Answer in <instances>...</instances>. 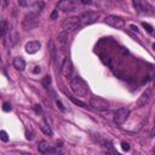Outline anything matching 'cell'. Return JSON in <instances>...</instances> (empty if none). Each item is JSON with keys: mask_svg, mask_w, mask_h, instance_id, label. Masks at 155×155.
Returning <instances> with one entry per match:
<instances>
[{"mask_svg": "<svg viewBox=\"0 0 155 155\" xmlns=\"http://www.w3.org/2000/svg\"><path fill=\"white\" fill-rule=\"evenodd\" d=\"M70 88L79 97H84V96H86L88 93V85L80 76H75L74 79H71V81H70Z\"/></svg>", "mask_w": 155, "mask_h": 155, "instance_id": "cell-1", "label": "cell"}, {"mask_svg": "<svg viewBox=\"0 0 155 155\" xmlns=\"http://www.w3.org/2000/svg\"><path fill=\"white\" fill-rule=\"evenodd\" d=\"M98 17H99V13L98 12H94V11H85V12L80 13L79 16H76V19H78V23H79V25L81 28V27L92 24L93 22L97 21Z\"/></svg>", "mask_w": 155, "mask_h": 155, "instance_id": "cell-2", "label": "cell"}, {"mask_svg": "<svg viewBox=\"0 0 155 155\" xmlns=\"http://www.w3.org/2000/svg\"><path fill=\"white\" fill-rule=\"evenodd\" d=\"M39 25V15L35 12H30L24 16L22 21V28L24 30H31Z\"/></svg>", "mask_w": 155, "mask_h": 155, "instance_id": "cell-3", "label": "cell"}, {"mask_svg": "<svg viewBox=\"0 0 155 155\" xmlns=\"http://www.w3.org/2000/svg\"><path fill=\"white\" fill-rule=\"evenodd\" d=\"M133 6H134L136 11L140 15H153L154 13L153 7L145 0H133Z\"/></svg>", "mask_w": 155, "mask_h": 155, "instance_id": "cell-4", "label": "cell"}, {"mask_svg": "<svg viewBox=\"0 0 155 155\" xmlns=\"http://www.w3.org/2000/svg\"><path fill=\"white\" fill-rule=\"evenodd\" d=\"M90 105L96 110H108L109 109V102L102 97H92L90 99Z\"/></svg>", "mask_w": 155, "mask_h": 155, "instance_id": "cell-5", "label": "cell"}, {"mask_svg": "<svg viewBox=\"0 0 155 155\" xmlns=\"http://www.w3.org/2000/svg\"><path fill=\"white\" fill-rule=\"evenodd\" d=\"M70 38H71L70 31H68V30L61 31V33L58 34V36H57L58 47H59L58 50H64V51H67L68 45H69V42H70Z\"/></svg>", "mask_w": 155, "mask_h": 155, "instance_id": "cell-6", "label": "cell"}, {"mask_svg": "<svg viewBox=\"0 0 155 155\" xmlns=\"http://www.w3.org/2000/svg\"><path fill=\"white\" fill-rule=\"evenodd\" d=\"M104 22H105L108 25H110L111 28H115V29H121V28H124V25H125V21H124L121 17L114 16V15L107 16V17L104 18Z\"/></svg>", "mask_w": 155, "mask_h": 155, "instance_id": "cell-7", "label": "cell"}, {"mask_svg": "<svg viewBox=\"0 0 155 155\" xmlns=\"http://www.w3.org/2000/svg\"><path fill=\"white\" fill-rule=\"evenodd\" d=\"M130 115V109L128 108H120L114 113V121L116 125H122Z\"/></svg>", "mask_w": 155, "mask_h": 155, "instance_id": "cell-8", "label": "cell"}, {"mask_svg": "<svg viewBox=\"0 0 155 155\" xmlns=\"http://www.w3.org/2000/svg\"><path fill=\"white\" fill-rule=\"evenodd\" d=\"M151 94H153L151 88H147L145 91H143L142 94H140V96L138 97V99H137L136 107H137V108H142V107H144L145 104H148L149 101H150V98H151Z\"/></svg>", "mask_w": 155, "mask_h": 155, "instance_id": "cell-9", "label": "cell"}, {"mask_svg": "<svg viewBox=\"0 0 155 155\" xmlns=\"http://www.w3.org/2000/svg\"><path fill=\"white\" fill-rule=\"evenodd\" d=\"M57 10H61L63 12H73L76 10V4L71 0H61L57 5Z\"/></svg>", "mask_w": 155, "mask_h": 155, "instance_id": "cell-10", "label": "cell"}, {"mask_svg": "<svg viewBox=\"0 0 155 155\" xmlns=\"http://www.w3.org/2000/svg\"><path fill=\"white\" fill-rule=\"evenodd\" d=\"M59 70H61V73H62L65 78H70V76H71V73H73V65H71V62H70V59H69L68 57H67V58L64 59V62L62 63Z\"/></svg>", "mask_w": 155, "mask_h": 155, "instance_id": "cell-11", "label": "cell"}, {"mask_svg": "<svg viewBox=\"0 0 155 155\" xmlns=\"http://www.w3.org/2000/svg\"><path fill=\"white\" fill-rule=\"evenodd\" d=\"M63 28L64 30H68V31H71V30H76L80 28L79 23H78V19L76 17H73V18H67L64 22H63Z\"/></svg>", "mask_w": 155, "mask_h": 155, "instance_id": "cell-12", "label": "cell"}, {"mask_svg": "<svg viewBox=\"0 0 155 155\" xmlns=\"http://www.w3.org/2000/svg\"><path fill=\"white\" fill-rule=\"evenodd\" d=\"M40 47H41V44H40L39 41H36V40H33V41H28V42L25 44V46H24V48H25V52H27V53H29V54L36 53V52L40 50Z\"/></svg>", "mask_w": 155, "mask_h": 155, "instance_id": "cell-13", "label": "cell"}, {"mask_svg": "<svg viewBox=\"0 0 155 155\" xmlns=\"http://www.w3.org/2000/svg\"><path fill=\"white\" fill-rule=\"evenodd\" d=\"M18 41V34L15 29L8 30V34L6 35V45L8 47H13Z\"/></svg>", "mask_w": 155, "mask_h": 155, "instance_id": "cell-14", "label": "cell"}, {"mask_svg": "<svg viewBox=\"0 0 155 155\" xmlns=\"http://www.w3.org/2000/svg\"><path fill=\"white\" fill-rule=\"evenodd\" d=\"M13 67L17 70H19V71H23L25 69V61H24V58L21 57V56L13 58Z\"/></svg>", "mask_w": 155, "mask_h": 155, "instance_id": "cell-15", "label": "cell"}, {"mask_svg": "<svg viewBox=\"0 0 155 155\" xmlns=\"http://www.w3.org/2000/svg\"><path fill=\"white\" fill-rule=\"evenodd\" d=\"M38 150H39L41 154L48 153V150H50V145H48V143H47L46 140H41V142H39V144H38Z\"/></svg>", "mask_w": 155, "mask_h": 155, "instance_id": "cell-16", "label": "cell"}, {"mask_svg": "<svg viewBox=\"0 0 155 155\" xmlns=\"http://www.w3.org/2000/svg\"><path fill=\"white\" fill-rule=\"evenodd\" d=\"M48 50H50V53H51V59H52V62H56L57 52H56V46H54L53 40H50V42H48Z\"/></svg>", "mask_w": 155, "mask_h": 155, "instance_id": "cell-17", "label": "cell"}, {"mask_svg": "<svg viewBox=\"0 0 155 155\" xmlns=\"http://www.w3.org/2000/svg\"><path fill=\"white\" fill-rule=\"evenodd\" d=\"M17 2L21 7H33L38 0H17Z\"/></svg>", "mask_w": 155, "mask_h": 155, "instance_id": "cell-18", "label": "cell"}, {"mask_svg": "<svg viewBox=\"0 0 155 155\" xmlns=\"http://www.w3.org/2000/svg\"><path fill=\"white\" fill-rule=\"evenodd\" d=\"M40 130H41L45 134H47V136H52V130H51V127L48 126V124H47L46 121H42V122L40 124Z\"/></svg>", "mask_w": 155, "mask_h": 155, "instance_id": "cell-19", "label": "cell"}, {"mask_svg": "<svg viewBox=\"0 0 155 155\" xmlns=\"http://www.w3.org/2000/svg\"><path fill=\"white\" fill-rule=\"evenodd\" d=\"M44 6H45V2H44V1H38V2L33 6V11H31V12H35V13L39 15V13L42 11Z\"/></svg>", "mask_w": 155, "mask_h": 155, "instance_id": "cell-20", "label": "cell"}, {"mask_svg": "<svg viewBox=\"0 0 155 155\" xmlns=\"http://www.w3.org/2000/svg\"><path fill=\"white\" fill-rule=\"evenodd\" d=\"M8 25H7V21L6 19H2L1 21V38H6V34L8 31Z\"/></svg>", "mask_w": 155, "mask_h": 155, "instance_id": "cell-21", "label": "cell"}, {"mask_svg": "<svg viewBox=\"0 0 155 155\" xmlns=\"http://www.w3.org/2000/svg\"><path fill=\"white\" fill-rule=\"evenodd\" d=\"M41 84H42V86H45L46 88H48L50 85H51V76L50 75H45L42 78V80H41Z\"/></svg>", "mask_w": 155, "mask_h": 155, "instance_id": "cell-22", "label": "cell"}, {"mask_svg": "<svg viewBox=\"0 0 155 155\" xmlns=\"http://www.w3.org/2000/svg\"><path fill=\"white\" fill-rule=\"evenodd\" d=\"M34 131H33V128L31 127H29V130L27 128V131H25V137H27V139H29V140H33L34 139Z\"/></svg>", "mask_w": 155, "mask_h": 155, "instance_id": "cell-23", "label": "cell"}, {"mask_svg": "<svg viewBox=\"0 0 155 155\" xmlns=\"http://www.w3.org/2000/svg\"><path fill=\"white\" fill-rule=\"evenodd\" d=\"M69 98H70V101H71L74 104L79 105V107H81V108H86V104H85L84 102H81V101H79V99H75L74 97H69Z\"/></svg>", "mask_w": 155, "mask_h": 155, "instance_id": "cell-24", "label": "cell"}, {"mask_svg": "<svg viewBox=\"0 0 155 155\" xmlns=\"http://www.w3.org/2000/svg\"><path fill=\"white\" fill-rule=\"evenodd\" d=\"M0 138H1V140H2V142H7V140H8L7 132H6V131H4V130H1V131H0Z\"/></svg>", "mask_w": 155, "mask_h": 155, "instance_id": "cell-25", "label": "cell"}, {"mask_svg": "<svg viewBox=\"0 0 155 155\" xmlns=\"http://www.w3.org/2000/svg\"><path fill=\"white\" fill-rule=\"evenodd\" d=\"M33 110H34L36 114H41V113H42V108H41L40 104H34V105H33Z\"/></svg>", "mask_w": 155, "mask_h": 155, "instance_id": "cell-26", "label": "cell"}, {"mask_svg": "<svg viewBox=\"0 0 155 155\" xmlns=\"http://www.w3.org/2000/svg\"><path fill=\"white\" fill-rule=\"evenodd\" d=\"M2 110H4V111H6V113H7V111H10V110H11V104H10V103H7V102H5V103L2 104Z\"/></svg>", "mask_w": 155, "mask_h": 155, "instance_id": "cell-27", "label": "cell"}, {"mask_svg": "<svg viewBox=\"0 0 155 155\" xmlns=\"http://www.w3.org/2000/svg\"><path fill=\"white\" fill-rule=\"evenodd\" d=\"M143 27H144V28H147V30H148L149 33H151V31H153V27H151L150 24H148V23H143Z\"/></svg>", "mask_w": 155, "mask_h": 155, "instance_id": "cell-28", "label": "cell"}, {"mask_svg": "<svg viewBox=\"0 0 155 155\" xmlns=\"http://www.w3.org/2000/svg\"><path fill=\"white\" fill-rule=\"evenodd\" d=\"M57 17H58V10H54L53 13L51 15V19H56Z\"/></svg>", "mask_w": 155, "mask_h": 155, "instance_id": "cell-29", "label": "cell"}, {"mask_svg": "<svg viewBox=\"0 0 155 155\" xmlns=\"http://www.w3.org/2000/svg\"><path fill=\"white\" fill-rule=\"evenodd\" d=\"M121 145H122V149H124V150H130V144H128V143L122 142V144H121Z\"/></svg>", "mask_w": 155, "mask_h": 155, "instance_id": "cell-30", "label": "cell"}, {"mask_svg": "<svg viewBox=\"0 0 155 155\" xmlns=\"http://www.w3.org/2000/svg\"><path fill=\"white\" fill-rule=\"evenodd\" d=\"M80 2L82 5H90V4H92V0H80Z\"/></svg>", "mask_w": 155, "mask_h": 155, "instance_id": "cell-31", "label": "cell"}, {"mask_svg": "<svg viewBox=\"0 0 155 155\" xmlns=\"http://www.w3.org/2000/svg\"><path fill=\"white\" fill-rule=\"evenodd\" d=\"M10 1H11V0H4V1H2V7L6 8V7L10 5Z\"/></svg>", "mask_w": 155, "mask_h": 155, "instance_id": "cell-32", "label": "cell"}, {"mask_svg": "<svg viewBox=\"0 0 155 155\" xmlns=\"http://www.w3.org/2000/svg\"><path fill=\"white\" fill-rule=\"evenodd\" d=\"M34 68H35V69L33 70V73H34V74H39V73L41 71V69H40V67H38V65H36V67H34Z\"/></svg>", "mask_w": 155, "mask_h": 155, "instance_id": "cell-33", "label": "cell"}, {"mask_svg": "<svg viewBox=\"0 0 155 155\" xmlns=\"http://www.w3.org/2000/svg\"><path fill=\"white\" fill-rule=\"evenodd\" d=\"M57 105L59 107V109H61V110H64V107H63L62 102H61V101H58V99H57Z\"/></svg>", "mask_w": 155, "mask_h": 155, "instance_id": "cell-34", "label": "cell"}, {"mask_svg": "<svg viewBox=\"0 0 155 155\" xmlns=\"http://www.w3.org/2000/svg\"><path fill=\"white\" fill-rule=\"evenodd\" d=\"M150 137H151V138H154V137H155V126H154V127H153V130L150 131Z\"/></svg>", "mask_w": 155, "mask_h": 155, "instance_id": "cell-35", "label": "cell"}, {"mask_svg": "<svg viewBox=\"0 0 155 155\" xmlns=\"http://www.w3.org/2000/svg\"><path fill=\"white\" fill-rule=\"evenodd\" d=\"M130 27H131V28H132V30H134V31H138V28H137V27H136V25H133V24H131V25H130Z\"/></svg>", "mask_w": 155, "mask_h": 155, "instance_id": "cell-36", "label": "cell"}, {"mask_svg": "<svg viewBox=\"0 0 155 155\" xmlns=\"http://www.w3.org/2000/svg\"><path fill=\"white\" fill-rule=\"evenodd\" d=\"M153 48H154V50H155V44H153Z\"/></svg>", "mask_w": 155, "mask_h": 155, "instance_id": "cell-37", "label": "cell"}]
</instances>
